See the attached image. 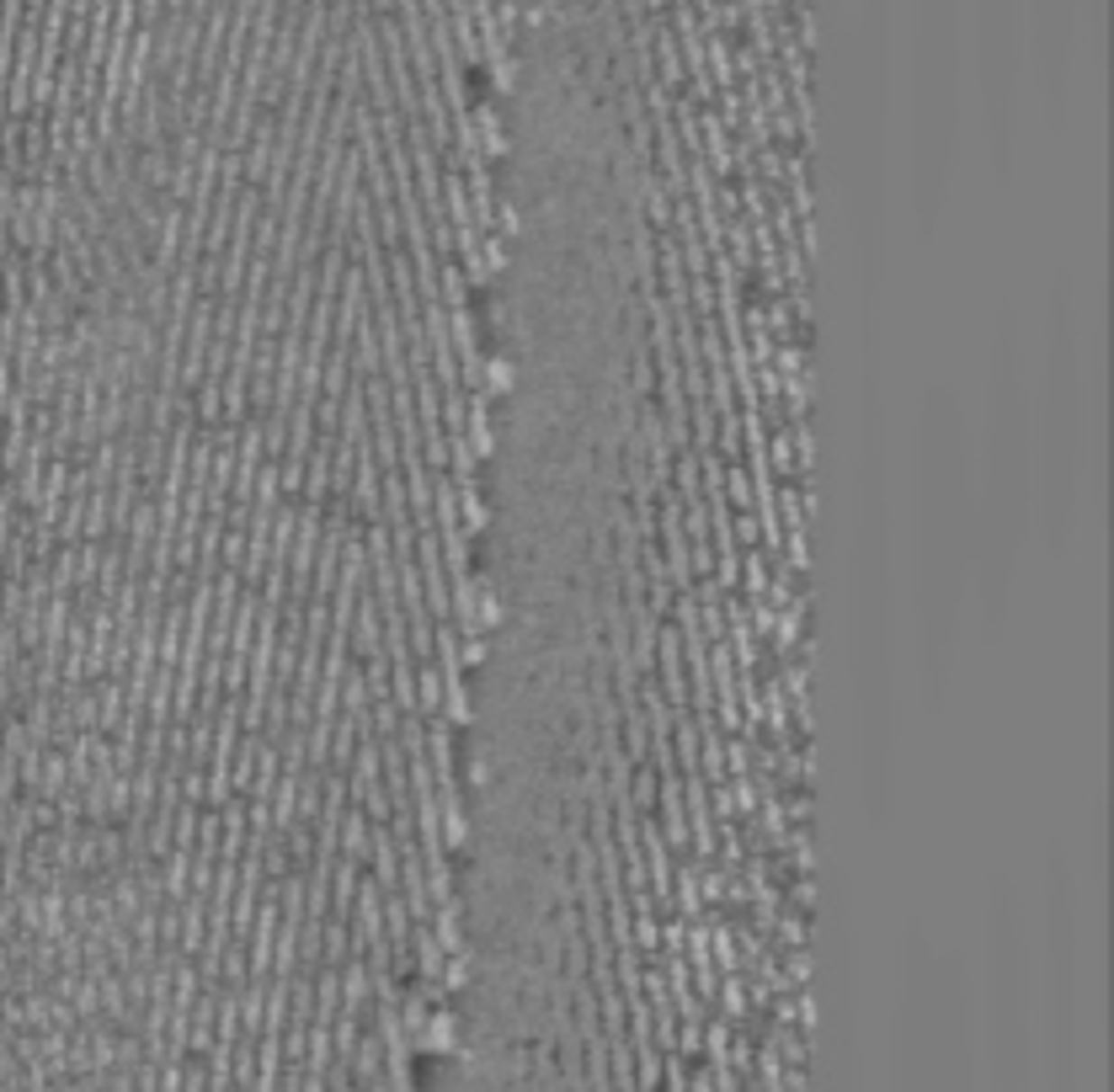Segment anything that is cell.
<instances>
[{"label":"cell","mask_w":1114,"mask_h":1092,"mask_svg":"<svg viewBox=\"0 0 1114 1092\" xmlns=\"http://www.w3.org/2000/svg\"><path fill=\"white\" fill-rule=\"evenodd\" d=\"M720 491H731V507H741V512L758 501V496H752V480H747V469H741V463H731V469H725Z\"/></svg>","instance_id":"cell-1"}]
</instances>
